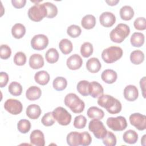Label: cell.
Here are the masks:
<instances>
[{
    "instance_id": "obj_11",
    "label": "cell",
    "mask_w": 146,
    "mask_h": 146,
    "mask_svg": "<svg viewBox=\"0 0 146 146\" xmlns=\"http://www.w3.org/2000/svg\"><path fill=\"white\" fill-rule=\"evenodd\" d=\"M129 122L139 131L145 130L146 128V116L140 113H133L129 116Z\"/></svg>"
},
{
    "instance_id": "obj_31",
    "label": "cell",
    "mask_w": 146,
    "mask_h": 146,
    "mask_svg": "<svg viewBox=\"0 0 146 146\" xmlns=\"http://www.w3.org/2000/svg\"><path fill=\"white\" fill-rule=\"evenodd\" d=\"M59 47L61 52L65 54H70L73 49V45L72 42L68 39H62L59 43Z\"/></svg>"
},
{
    "instance_id": "obj_14",
    "label": "cell",
    "mask_w": 146,
    "mask_h": 146,
    "mask_svg": "<svg viewBox=\"0 0 146 146\" xmlns=\"http://www.w3.org/2000/svg\"><path fill=\"white\" fill-rule=\"evenodd\" d=\"M123 95L124 98L129 101L133 102L136 100L139 96V91L137 88L132 84L127 86L124 89Z\"/></svg>"
},
{
    "instance_id": "obj_35",
    "label": "cell",
    "mask_w": 146,
    "mask_h": 146,
    "mask_svg": "<svg viewBox=\"0 0 146 146\" xmlns=\"http://www.w3.org/2000/svg\"><path fill=\"white\" fill-rule=\"evenodd\" d=\"M8 90L12 95L19 96L22 92V86L17 82H12L8 87Z\"/></svg>"
},
{
    "instance_id": "obj_32",
    "label": "cell",
    "mask_w": 146,
    "mask_h": 146,
    "mask_svg": "<svg viewBox=\"0 0 146 146\" xmlns=\"http://www.w3.org/2000/svg\"><path fill=\"white\" fill-rule=\"evenodd\" d=\"M130 60L134 64H140L144 60V54L140 50H134L130 54Z\"/></svg>"
},
{
    "instance_id": "obj_17",
    "label": "cell",
    "mask_w": 146,
    "mask_h": 146,
    "mask_svg": "<svg viewBox=\"0 0 146 146\" xmlns=\"http://www.w3.org/2000/svg\"><path fill=\"white\" fill-rule=\"evenodd\" d=\"M103 81L107 84H112L116 82L117 74L116 72L111 69H106L103 71L101 75Z\"/></svg>"
},
{
    "instance_id": "obj_41",
    "label": "cell",
    "mask_w": 146,
    "mask_h": 146,
    "mask_svg": "<svg viewBox=\"0 0 146 146\" xmlns=\"http://www.w3.org/2000/svg\"><path fill=\"white\" fill-rule=\"evenodd\" d=\"M87 119L82 115L76 116L74 120V126L78 129H82L85 127L87 123Z\"/></svg>"
},
{
    "instance_id": "obj_46",
    "label": "cell",
    "mask_w": 146,
    "mask_h": 146,
    "mask_svg": "<svg viewBox=\"0 0 146 146\" xmlns=\"http://www.w3.org/2000/svg\"><path fill=\"white\" fill-rule=\"evenodd\" d=\"M80 136H81L80 145L87 146L91 143L92 137L90 134L88 132L84 131L80 133Z\"/></svg>"
},
{
    "instance_id": "obj_50",
    "label": "cell",
    "mask_w": 146,
    "mask_h": 146,
    "mask_svg": "<svg viewBox=\"0 0 146 146\" xmlns=\"http://www.w3.org/2000/svg\"><path fill=\"white\" fill-rule=\"evenodd\" d=\"M106 2L110 6H115L119 2V0H110L106 1Z\"/></svg>"
},
{
    "instance_id": "obj_42",
    "label": "cell",
    "mask_w": 146,
    "mask_h": 146,
    "mask_svg": "<svg viewBox=\"0 0 146 146\" xmlns=\"http://www.w3.org/2000/svg\"><path fill=\"white\" fill-rule=\"evenodd\" d=\"M41 122L43 125L46 127L52 125L55 123V118L53 116L52 113L48 112L45 113L42 117Z\"/></svg>"
},
{
    "instance_id": "obj_27",
    "label": "cell",
    "mask_w": 146,
    "mask_h": 146,
    "mask_svg": "<svg viewBox=\"0 0 146 146\" xmlns=\"http://www.w3.org/2000/svg\"><path fill=\"white\" fill-rule=\"evenodd\" d=\"M26 33V28L22 23H16L11 28V34L16 39L22 38Z\"/></svg>"
},
{
    "instance_id": "obj_3",
    "label": "cell",
    "mask_w": 146,
    "mask_h": 146,
    "mask_svg": "<svg viewBox=\"0 0 146 146\" xmlns=\"http://www.w3.org/2000/svg\"><path fill=\"white\" fill-rule=\"evenodd\" d=\"M130 29L125 23H119L112 29L110 34L111 40L117 43H121L129 35Z\"/></svg>"
},
{
    "instance_id": "obj_19",
    "label": "cell",
    "mask_w": 146,
    "mask_h": 146,
    "mask_svg": "<svg viewBox=\"0 0 146 146\" xmlns=\"http://www.w3.org/2000/svg\"><path fill=\"white\" fill-rule=\"evenodd\" d=\"M86 68L91 73H96L100 71L102 64L97 58H91L86 62Z\"/></svg>"
},
{
    "instance_id": "obj_51",
    "label": "cell",
    "mask_w": 146,
    "mask_h": 146,
    "mask_svg": "<svg viewBox=\"0 0 146 146\" xmlns=\"http://www.w3.org/2000/svg\"><path fill=\"white\" fill-rule=\"evenodd\" d=\"M145 136H146V135H144L143 137H142V139H141V143L143 145H145Z\"/></svg>"
},
{
    "instance_id": "obj_4",
    "label": "cell",
    "mask_w": 146,
    "mask_h": 146,
    "mask_svg": "<svg viewBox=\"0 0 146 146\" xmlns=\"http://www.w3.org/2000/svg\"><path fill=\"white\" fill-rule=\"evenodd\" d=\"M123 54V50L118 46H110L102 52V58L107 63H112L120 59Z\"/></svg>"
},
{
    "instance_id": "obj_10",
    "label": "cell",
    "mask_w": 146,
    "mask_h": 146,
    "mask_svg": "<svg viewBox=\"0 0 146 146\" xmlns=\"http://www.w3.org/2000/svg\"><path fill=\"white\" fill-rule=\"evenodd\" d=\"M5 109L12 115H18L23 110V105L22 103L14 99H9L4 103Z\"/></svg>"
},
{
    "instance_id": "obj_7",
    "label": "cell",
    "mask_w": 146,
    "mask_h": 146,
    "mask_svg": "<svg viewBox=\"0 0 146 146\" xmlns=\"http://www.w3.org/2000/svg\"><path fill=\"white\" fill-rule=\"evenodd\" d=\"M52 113L55 119L62 125H67L71 121V115L62 107H56Z\"/></svg>"
},
{
    "instance_id": "obj_12",
    "label": "cell",
    "mask_w": 146,
    "mask_h": 146,
    "mask_svg": "<svg viewBox=\"0 0 146 146\" xmlns=\"http://www.w3.org/2000/svg\"><path fill=\"white\" fill-rule=\"evenodd\" d=\"M100 24L105 27L112 26L116 22L115 15L111 12L105 11L102 13L99 17Z\"/></svg>"
},
{
    "instance_id": "obj_33",
    "label": "cell",
    "mask_w": 146,
    "mask_h": 146,
    "mask_svg": "<svg viewBox=\"0 0 146 146\" xmlns=\"http://www.w3.org/2000/svg\"><path fill=\"white\" fill-rule=\"evenodd\" d=\"M59 57V54L56 49L54 48H49L45 54L46 60L49 63H56L58 60Z\"/></svg>"
},
{
    "instance_id": "obj_13",
    "label": "cell",
    "mask_w": 146,
    "mask_h": 146,
    "mask_svg": "<svg viewBox=\"0 0 146 146\" xmlns=\"http://www.w3.org/2000/svg\"><path fill=\"white\" fill-rule=\"evenodd\" d=\"M30 140L33 145L44 146L45 144L44 134L39 129H35L32 131L30 135Z\"/></svg>"
},
{
    "instance_id": "obj_30",
    "label": "cell",
    "mask_w": 146,
    "mask_h": 146,
    "mask_svg": "<svg viewBox=\"0 0 146 146\" xmlns=\"http://www.w3.org/2000/svg\"><path fill=\"white\" fill-rule=\"evenodd\" d=\"M90 83L88 81L83 80L79 81L76 86L78 91L84 96H87L90 95Z\"/></svg>"
},
{
    "instance_id": "obj_21",
    "label": "cell",
    "mask_w": 146,
    "mask_h": 146,
    "mask_svg": "<svg viewBox=\"0 0 146 146\" xmlns=\"http://www.w3.org/2000/svg\"><path fill=\"white\" fill-rule=\"evenodd\" d=\"M104 89L102 86L96 81H93L90 83V95L94 98H99L103 94Z\"/></svg>"
},
{
    "instance_id": "obj_36",
    "label": "cell",
    "mask_w": 146,
    "mask_h": 146,
    "mask_svg": "<svg viewBox=\"0 0 146 146\" xmlns=\"http://www.w3.org/2000/svg\"><path fill=\"white\" fill-rule=\"evenodd\" d=\"M93 46L88 42L83 43L80 47V54L84 58L90 56L93 53Z\"/></svg>"
},
{
    "instance_id": "obj_1",
    "label": "cell",
    "mask_w": 146,
    "mask_h": 146,
    "mask_svg": "<svg viewBox=\"0 0 146 146\" xmlns=\"http://www.w3.org/2000/svg\"><path fill=\"white\" fill-rule=\"evenodd\" d=\"M98 104L106 108L111 114L119 113L122 108L121 104L119 100L110 95H102L99 97Z\"/></svg>"
},
{
    "instance_id": "obj_38",
    "label": "cell",
    "mask_w": 146,
    "mask_h": 146,
    "mask_svg": "<svg viewBox=\"0 0 146 146\" xmlns=\"http://www.w3.org/2000/svg\"><path fill=\"white\" fill-rule=\"evenodd\" d=\"M102 139L103 143L106 146H115L116 144V136L111 131H107Z\"/></svg>"
},
{
    "instance_id": "obj_16",
    "label": "cell",
    "mask_w": 146,
    "mask_h": 146,
    "mask_svg": "<svg viewBox=\"0 0 146 146\" xmlns=\"http://www.w3.org/2000/svg\"><path fill=\"white\" fill-rule=\"evenodd\" d=\"M29 63L31 68L36 70L42 68L44 66V59L42 55L34 54L30 56Z\"/></svg>"
},
{
    "instance_id": "obj_9",
    "label": "cell",
    "mask_w": 146,
    "mask_h": 146,
    "mask_svg": "<svg viewBox=\"0 0 146 146\" xmlns=\"http://www.w3.org/2000/svg\"><path fill=\"white\" fill-rule=\"evenodd\" d=\"M48 44V39L44 34L34 35L31 40V47L35 50H43L47 47Z\"/></svg>"
},
{
    "instance_id": "obj_28",
    "label": "cell",
    "mask_w": 146,
    "mask_h": 146,
    "mask_svg": "<svg viewBox=\"0 0 146 146\" xmlns=\"http://www.w3.org/2000/svg\"><path fill=\"white\" fill-rule=\"evenodd\" d=\"M120 16L124 21L131 20L134 16V11L132 7L128 5L123 6L120 10Z\"/></svg>"
},
{
    "instance_id": "obj_40",
    "label": "cell",
    "mask_w": 146,
    "mask_h": 146,
    "mask_svg": "<svg viewBox=\"0 0 146 146\" xmlns=\"http://www.w3.org/2000/svg\"><path fill=\"white\" fill-rule=\"evenodd\" d=\"M82 33V30L80 27L75 25H70L67 29V34L71 38H77Z\"/></svg>"
},
{
    "instance_id": "obj_34",
    "label": "cell",
    "mask_w": 146,
    "mask_h": 146,
    "mask_svg": "<svg viewBox=\"0 0 146 146\" xmlns=\"http://www.w3.org/2000/svg\"><path fill=\"white\" fill-rule=\"evenodd\" d=\"M52 86L55 90L60 91L66 88L67 86V81L64 77L58 76L54 79Z\"/></svg>"
},
{
    "instance_id": "obj_39",
    "label": "cell",
    "mask_w": 146,
    "mask_h": 146,
    "mask_svg": "<svg viewBox=\"0 0 146 146\" xmlns=\"http://www.w3.org/2000/svg\"><path fill=\"white\" fill-rule=\"evenodd\" d=\"M43 4L44 5L47 11V15L46 17L48 18H53L56 16L58 14V8L56 5L49 2H44Z\"/></svg>"
},
{
    "instance_id": "obj_43",
    "label": "cell",
    "mask_w": 146,
    "mask_h": 146,
    "mask_svg": "<svg viewBox=\"0 0 146 146\" xmlns=\"http://www.w3.org/2000/svg\"><path fill=\"white\" fill-rule=\"evenodd\" d=\"M14 62L17 66H23L26 62V56L22 51L17 52L14 56Z\"/></svg>"
},
{
    "instance_id": "obj_45",
    "label": "cell",
    "mask_w": 146,
    "mask_h": 146,
    "mask_svg": "<svg viewBox=\"0 0 146 146\" xmlns=\"http://www.w3.org/2000/svg\"><path fill=\"white\" fill-rule=\"evenodd\" d=\"M133 26L138 30H144L146 29L145 18L144 17H139L133 22Z\"/></svg>"
},
{
    "instance_id": "obj_29",
    "label": "cell",
    "mask_w": 146,
    "mask_h": 146,
    "mask_svg": "<svg viewBox=\"0 0 146 146\" xmlns=\"http://www.w3.org/2000/svg\"><path fill=\"white\" fill-rule=\"evenodd\" d=\"M144 35L141 33L135 32L131 36L130 42L133 47H140L144 43Z\"/></svg>"
},
{
    "instance_id": "obj_47",
    "label": "cell",
    "mask_w": 146,
    "mask_h": 146,
    "mask_svg": "<svg viewBox=\"0 0 146 146\" xmlns=\"http://www.w3.org/2000/svg\"><path fill=\"white\" fill-rule=\"evenodd\" d=\"M9 82V75L5 72H0V87L1 88L6 86Z\"/></svg>"
},
{
    "instance_id": "obj_49",
    "label": "cell",
    "mask_w": 146,
    "mask_h": 146,
    "mask_svg": "<svg viewBox=\"0 0 146 146\" xmlns=\"http://www.w3.org/2000/svg\"><path fill=\"white\" fill-rule=\"evenodd\" d=\"M140 88L142 90L143 96L145 98V76H144L142 79H140Z\"/></svg>"
},
{
    "instance_id": "obj_22",
    "label": "cell",
    "mask_w": 146,
    "mask_h": 146,
    "mask_svg": "<svg viewBox=\"0 0 146 146\" xmlns=\"http://www.w3.org/2000/svg\"><path fill=\"white\" fill-rule=\"evenodd\" d=\"M67 143L70 146H78L80 145L81 136L80 133L73 131L70 132L66 137Z\"/></svg>"
},
{
    "instance_id": "obj_24",
    "label": "cell",
    "mask_w": 146,
    "mask_h": 146,
    "mask_svg": "<svg viewBox=\"0 0 146 146\" xmlns=\"http://www.w3.org/2000/svg\"><path fill=\"white\" fill-rule=\"evenodd\" d=\"M82 27L87 30L93 29L96 25V18L91 14H87L84 16L81 21Z\"/></svg>"
},
{
    "instance_id": "obj_25",
    "label": "cell",
    "mask_w": 146,
    "mask_h": 146,
    "mask_svg": "<svg viewBox=\"0 0 146 146\" xmlns=\"http://www.w3.org/2000/svg\"><path fill=\"white\" fill-rule=\"evenodd\" d=\"M123 141L128 144H133L136 143L138 140L137 133L132 129H128L123 135Z\"/></svg>"
},
{
    "instance_id": "obj_18",
    "label": "cell",
    "mask_w": 146,
    "mask_h": 146,
    "mask_svg": "<svg viewBox=\"0 0 146 146\" xmlns=\"http://www.w3.org/2000/svg\"><path fill=\"white\" fill-rule=\"evenodd\" d=\"M42 94L40 88L37 86L30 87L26 92V96L30 101H34L40 98Z\"/></svg>"
},
{
    "instance_id": "obj_5",
    "label": "cell",
    "mask_w": 146,
    "mask_h": 146,
    "mask_svg": "<svg viewBox=\"0 0 146 146\" xmlns=\"http://www.w3.org/2000/svg\"><path fill=\"white\" fill-rule=\"evenodd\" d=\"M27 14L30 19L34 22H39L47 17V11L43 3H36L30 7Z\"/></svg>"
},
{
    "instance_id": "obj_26",
    "label": "cell",
    "mask_w": 146,
    "mask_h": 146,
    "mask_svg": "<svg viewBox=\"0 0 146 146\" xmlns=\"http://www.w3.org/2000/svg\"><path fill=\"white\" fill-rule=\"evenodd\" d=\"M87 114L88 117L98 120L103 119L104 116V111L96 106L90 107L87 110Z\"/></svg>"
},
{
    "instance_id": "obj_2",
    "label": "cell",
    "mask_w": 146,
    "mask_h": 146,
    "mask_svg": "<svg viewBox=\"0 0 146 146\" xmlns=\"http://www.w3.org/2000/svg\"><path fill=\"white\" fill-rule=\"evenodd\" d=\"M64 102L65 105L75 113L82 112L85 107L84 102L74 93H70L66 95Z\"/></svg>"
},
{
    "instance_id": "obj_8",
    "label": "cell",
    "mask_w": 146,
    "mask_h": 146,
    "mask_svg": "<svg viewBox=\"0 0 146 146\" xmlns=\"http://www.w3.org/2000/svg\"><path fill=\"white\" fill-rule=\"evenodd\" d=\"M107 126L114 131H121L127 127V122L125 118L121 116L117 117H110L107 119Z\"/></svg>"
},
{
    "instance_id": "obj_20",
    "label": "cell",
    "mask_w": 146,
    "mask_h": 146,
    "mask_svg": "<svg viewBox=\"0 0 146 146\" xmlns=\"http://www.w3.org/2000/svg\"><path fill=\"white\" fill-rule=\"evenodd\" d=\"M26 113L29 118L35 120L40 116L42 113V110L38 105L33 104L29 105L27 107Z\"/></svg>"
},
{
    "instance_id": "obj_48",
    "label": "cell",
    "mask_w": 146,
    "mask_h": 146,
    "mask_svg": "<svg viewBox=\"0 0 146 146\" xmlns=\"http://www.w3.org/2000/svg\"><path fill=\"white\" fill-rule=\"evenodd\" d=\"M11 3L13 6L17 9L22 8L25 6L26 3V0H12Z\"/></svg>"
},
{
    "instance_id": "obj_37",
    "label": "cell",
    "mask_w": 146,
    "mask_h": 146,
    "mask_svg": "<svg viewBox=\"0 0 146 146\" xmlns=\"http://www.w3.org/2000/svg\"><path fill=\"white\" fill-rule=\"evenodd\" d=\"M18 130L22 133H27L31 128V123L27 119H21L17 124Z\"/></svg>"
},
{
    "instance_id": "obj_44",
    "label": "cell",
    "mask_w": 146,
    "mask_h": 146,
    "mask_svg": "<svg viewBox=\"0 0 146 146\" xmlns=\"http://www.w3.org/2000/svg\"><path fill=\"white\" fill-rule=\"evenodd\" d=\"M11 54V48L7 44H2L0 47V57L2 59H7Z\"/></svg>"
},
{
    "instance_id": "obj_15",
    "label": "cell",
    "mask_w": 146,
    "mask_h": 146,
    "mask_svg": "<svg viewBox=\"0 0 146 146\" xmlns=\"http://www.w3.org/2000/svg\"><path fill=\"white\" fill-rule=\"evenodd\" d=\"M83 64V60L80 56L75 54L70 56L66 61L67 67L71 70H76L81 67Z\"/></svg>"
},
{
    "instance_id": "obj_23",
    "label": "cell",
    "mask_w": 146,
    "mask_h": 146,
    "mask_svg": "<svg viewBox=\"0 0 146 146\" xmlns=\"http://www.w3.org/2000/svg\"><path fill=\"white\" fill-rule=\"evenodd\" d=\"M50 75L49 74L44 71H39L35 73L34 75L35 81L39 84L42 86H44L47 84L50 80Z\"/></svg>"
},
{
    "instance_id": "obj_6",
    "label": "cell",
    "mask_w": 146,
    "mask_h": 146,
    "mask_svg": "<svg viewBox=\"0 0 146 146\" xmlns=\"http://www.w3.org/2000/svg\"><path fill=\"white\" fill-rule=\"evenodd\" d=\"M88 129L98 139H103L107 132L103 122L98 119H93L91 120L88 124Z\"/></svg>"
}]
</instances>
